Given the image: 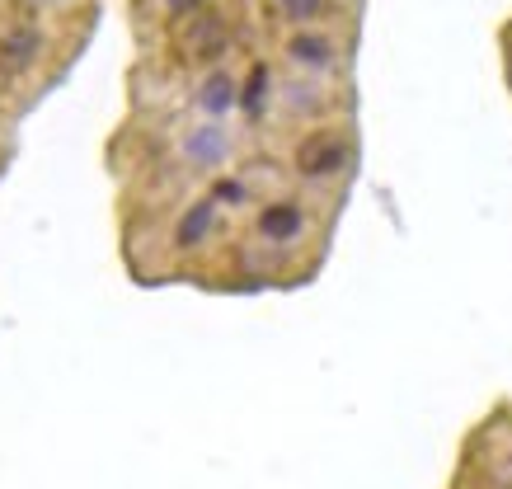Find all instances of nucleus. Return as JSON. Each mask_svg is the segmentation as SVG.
<instances>
[{"instance_id":"obj_5","label":"nucleus","mask_w":512,"mask_h":489,"mask_svg":"<svg viewBox=\"0 0 512 489\" xmlns=\"http://www.w3.org/2000/svg\"><path fill=\"white\" fill-rule=\"evenodd\" d=\"M43 62V29L33 15H15L0 24V76H29Z\"/></svg>"},{"instance_id":"obj_2","label":"nucleus","mask_w":512,"mask_h":489,"mask_svg":"<svg viewBox=\"0 0 512 489\" xmlns=\"http://www.w3.org/2000/svg\"><path fill=\"white\" fill-rule=\"evenodd\" d=\"M311 231V203L296 193H278L254 207V236L264 240L268 250H296Z\"/></svg>"},{"instance_id":"obj_9","label":"nucleus","mask_w":512,"mask_h":489,"mask_svg":"<svg viewBox=\"0 0 512 489\" xmlns=\"http://www.w3.org/2000/svg\"><path fill=\"white\" fill-rule=\"evenodd\" d=\"M268 99H273V66L259 57V62H249L245 80H240V113H249V118H264Z\"/></svg>"},{"instance_id":"obj_11","label":"nucleus","mask_w":512,"mask_h":489,"mask_svg":"<svg viewBox=\"0 0 512 489\" xmlns=\"http://www.w3.org/2000/svg\"><path fill=\"white\" fill-rule=\"evenodd\" d=\"M278 15L287 19L292 29H315V24L329 15V0H278Z\"/></svg>"},{"instance_id":"obj_10","label":"nucleus","mask_w":512,"mask_h":489,"mask_svg":"<svg viewBox=\"0 0 512 489\" xmlns=\"http://www.w3.org/2000/svg\"><path fill=\"white\" fill-rule=\"evenodd\" d=\"M207 193H212L221 207H259V203H254V189H249L245 174H217Z\"/></svg>"},{"instance_id":"obj_8","label":"nucleus","mask_w":512,"mask_h":489,"mask_svg":"<svg viewBox=\"0 0 512 489\" xmlns=\"http://www.w3.org/2000/svg\"><path fill=\"white\" fill-rule=\"evenodd\" d=\"M193 104H198L207 118H226L231 109H240V80H235L231 66H212V71L198 80Z\"/></svg>"},{"instance_id":"obj_12","label":"nucleus","mask_w":512,"mask_h":489,"mask_svg":"<svg viewBox=\"0 0 512 489\" xmlns=\"http://www.w3.org/2000/svg\"><path fill=\"white\" fill-rule=\"evenodd\" d=\"M160 10H165L174 24H184V19H193L198 10H207V0H160Z\"/></svg>"},{"instance_id":"obj_4","label":"nucleus","mask_w":512,"mask_h":489,"mask_svg":"<svg viewBox=\"0 0 512 489\" xmlns=\"http://www.w3.org/2000/svg\"><path fill=\"white\" fill-rule=\"evenodd\" d=\"M217 226H221V203L212 198V193L188 198V203L179 207L174 226H170V250L174 254H198V250H207V240L217 236Z\"/></svg>"},{"instance_id":"obj_6","label":"nucleus","mask_w":512,"mask_h":489,"mask_svg":"<svg viewBox=\"0 0 512 489\" xmlns=\"http://www.w3.org/2000/svg\"><path fill=\"white\" fill-rule=\"evenodd\" d=\"M282 57L306 76H325V71L339 66V43L325 29H292L282 38Z\"/></svg>"},{"instance_id":"obj_1","label":"nucleus","mask_w":512,"mask_h":489,"mask_svg":"<svg viewBox=\"0 0 512 489\" xmlns=\"http://www.w3.org/2000/svg\"><path fill=\"white\" fill-rule=\"evenodd\" d=\"M353 165V142L339 123H320L311 132H301V142L292 146V170L301 184H334Z\"/></svg>"},{"instance_id":"obj_3","label":"nucleus","mask_w":512,"mask_h":489,"mask_svg":"<svg viewBox=\"0 0 512 489\" xmlns=\"http://www.w3.org/2000/svg\"><path fill=\"white\" fill-rule=\"evenodd\" d=\"M174 52L184 57L188 66H221V57L231 52V19L221 10H198L193 19H184L174 29Z\"/></svg>"},{"instance_id":"obj_7","label":"nucleus","mask_w":512,"mask_h":489,"mask_svg":"<svg viewBox=\"0 0 512 489\" xmlns=\"http://www.w3.org/2000/svg\"><path fill=\"white\" fill-rule=\"evenodd\" d=\"M179 160H184L188 170H221L231 160V132L217 123L188 127L184 142H179Z\"/></svg>"}]
</instances>
